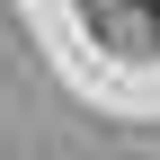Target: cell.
<instances>
[{
  "instance_id": "cell-1",
  "label": "cell",
  "mask_w": 160,
  "mask_h": 160,
  "mask_svg": "<svg viewBox=\"0 0 160 160\" xmlns=\"http://www.w3.org/2000/svg\"><path fill=\"white\" fill-rule=\"evenodd\" d=\"M142 9H151V27H160V0H142Z\"/></svg>"
}]
</instances>
